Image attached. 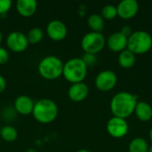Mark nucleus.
<instances>
[{
	"label": "nucleus",
	"mask_w": 152,
	"mask_h": 152,
	"mask_svg": "<svg viewBox=\"0 0 152 152\" xmlns=\"http://www.w3.org/2000/svg\"><path fill=\"white\" fill-rule=\"evenodd\" d=\"M37 9V3L35 0H18L16 2V10L22 17H31Z\"/></svg>",
	"instance_id": "2eb2a0df"
},
{
	"label": "nucleus",
	"mask_w": 152,
	"mask_h": 152,
	"mask_svg": "<svg viewBox=\"0 0 152 152\" xmlns=\"http://www.w3.org/2000/svg\"><path fill=\"white\" fill-rule=\"evenodd\" d=\"M102 17L104 20H113L118 16V10H117V6L113 5V4H106L102 7V13H101Z\"/></svg>",
	"instance_id": "4be33fe9"
},
{
	"label": "nucleus",
	"mask_w": 152,
	"mask_h": 152,
	"mask_svg": "<svg viewBox=\"0 0 152 152\" xmlns=\"http://www.w3.org/2000/svg\"><path fill=\"white\" fill-rule=\"evenodd\" d=\"M118 61V64L121 68L130 69V68L134 67V65L135 64L136 58H135L134 53H133L131 51L126 49L123 52L119 53Z\"/></svg>",
	"instance_id": "f3484780"
},
{
	"label": "nucleus",
	"mask_w": 152,
	"mask_h": 152,
	"mask_svg": "<svg viewBox=\"0 0 152 152\" xmlns=\"http://www.w3.org/2000/svg\"><path fill=\"white\" fill-rule=\"evenodd\" d=\"M118 16L124 20L134 18L139 11V4L136 0H123L118 6Z\"/></svg>",
	"instance_id": "9b49d317"
},
{
	"label": "nucleus",
	"mask_w": 152,
	"mask_h": 152,
	"mask_svg": "<svg viewBox=\"0 0 152 152\" xmlns=\"http://www.w3.org/2000/svg\"><path fill=\"white\" fill-rule=\"evenodd\" d=\"M81 59L84 61V63L86 65V67L93 66L97 61L96 54H93V53H85Z\"/></svg>",
	"instance_id": "5701e85b"
},
{
	"label": "nucleus",
	"mask_w": 152,
	"mask_h": 152,
	"mask_svg": "<svg viewBox=\"0 0 152 152\" xmlns=\"http://www.w3.org/2000/svg\"><path fill=\"white\" fill-rule=\"evenodd\" d=\"M47 36L53 41L63 40L68 34V28L63 21L60 20H53L46 26Z\"/></svg>",
	"instance_id": "9d476101"
},
{
	"label": "nucleus",
	"mask_w": 152,
	"mask_h": 152,
	"mask_svg": "<svg viewBox=\"0 0 152 152\" xmlns=\"http://www.w3.org/2000/svg\"><path fill=\"white\" fill-rule=\"evenodd\" d=\"M2 39H3V35H2V32H1V30H0V44H1V42H2Z\"/></svg>",
	"instance_id": "c756f323"
},
{
	"label": "nucleus",
	"mask_w": 152,
	"mask_h": 152,
	"mask_svg": "<svg viewBox=\"0 0 152 152\" xmlns=\"http://www.w3.org/2000/svg\"><path fill=\"white\" fill-rule=\"evenodd\" d=\"M35 102L28 95H20L14 101V110L17 113L23 116L32 114Z\"/></svg>",
	"instance_id": "4468645a"
},
{
	"label": "nucleus",
	"mask_w": 152,
	"mask_h": 152,
	"mask_svg": "<svg viewBox=\"0 0 152 152\" xmlns=\"http://www.w3.org/2000/svg\"><path fill=\"white\" fill-rule=\"evenodd\" d=\"M149 137H150V141H151V142L152 143V127L151 128V130H150V133H149Z\"/></svg>",
	"instance_id": "cd10ccee"
},
{
	"label": "nucleus",
	"mask_w": 152,
	"mask_h": 152,
	"mask_svg": "<svg viewBox=\"0 0 152 152\" xmlns=\"http://www.w3.org/2000/svg\"><path fill=\"white\" fill-rule=\"evenodd\" d=\"M149 145L146 140L141 137L133 139L128 146V152H148Z\"/></svg>",
	"instance_id": "6ab92c4d"
},
{
	"label": "nucleus",
	"mask_w": 152,
	"mask_h": 152,
	"mask_svg": "<svg viewBox=\"0 0 152 152\" xmlns=\"http://www.w3.org/2000/svg\"><path fill=\"white\" fill-rule=\"evenodd\" d=\"M151 48L152 37L150 33L146 31H134L127 39L126 49L134 54H144Z\"/></svg>",
	"instance_id": "39448f33"
},
{
	"label": "nucleus",
	"mask_w": 152,
	"mask_h": 152,
	"mask_svg": "<svg viewBox=\"0 0 152 152\" xmlns=\"http://www.w3.org/2000/svg\"><path fill=\"white\" fill-rule=\"evenodd\" d=\"M127 39L121 32H115L111 34L106 40L108 48L114 53H121L127 47Z\"/></svg>",
	"instance_id": "f8f14e48"
},
{
	"label": "nucleus",
	"mask_w": 152,
	"mask_h": 152,
	"mask_svg": "<svg viewBox=\"0 0 152 152\" xmlns=\"http://www.w3.org/2000/svg\"><path fill=\"white\" fill-rule=\"evenodd\" d=\"M77 152H91V151H88V150H86V149H82V150L77 151Z\"/></svg>",
	"instance_id": "c85d7f7f"
},
{
	"label": "nucleus",
	"mask_w": 152,
	"mask_h": 152,
	"mask_svg": "<svg viewBox=\"0 0 152 152\" xmlns=\"http://www.w3.org/2000/svg\"><path fill=\"white\" fill-rule=\"evenodd\" d=\"M118 83V77L112 70H102L95 77V86L102 92H109L112 90Z\"/></svg>",
	"instance_id": "0eeeda50"
},
{
	"label": "nucleus",
	"mask_w": 152,
	"mask_h": 152,
	"mask_svg": "<svg viewBox=\"0 0 152 152\" xmlns=\"http://www.w3.org/2000/svg\"><path fill=\"white\" fill-rule=\"evenodd\" d=\"M148 152H152V146H151V147L149 148V151H148Z\"/></svg>",
	"instance_id": "2f4dec72"
},
{
	"label": "nucleus",
	"mask_w": 152,
	"mask_h": 152,
	"mask_svg": "<svg viewBox=\"0 0 152 152\" xmlns=\"http://www.w3.org/2000/svg\"><path fill=\"white\" fill-rule=\"evenodd\" d=\"M88 94H89L88 86L84 82L71 84V86L68 90L69 98L75 102H83L87 97Z\"/></svg>",
	"instance_id": "ddd939ff"
},
{
	"label": "nucleus",
	"mask_w": 152,
	"mask_h": 152,
	"mask_svg": "<svg viewBox=\"0 0 152 152\" xmlns=\"http://www.w3.org/2000/svg\"><path fill=\"white\" fill-rule=\"evenodd\" d=\"M87 74V67L81 58H71L63 65L62 76L71 84L83 82Z\"/></svg>",
	"instance_id": "20e7f679"
},
{
	"label": "nucleus",
	"mask_w": 152,
	"mask_h": 152,
	"mask_svg": "<svg viewBox=\"0 0 152 152\" xmlns=\"http://www.w3.org/2000/svg\"><path fill=\"white\" fill-rule=\"evenodd\" d=\"M12 3L11 0H0V15L8 12L12 7Z\"/></svg>",
	"instance_id": "b1692460"
},
{
	"label": "nucleus",
	"mask_w": 152,
	"mask_h": 152,
	"mask_svg": "<svg viewBox=\"0 0 152 152\" xmlns=\"http://www.w3.org/2000/svg\"><path fill=\"white\" fill-rule=\"evenodd\" d=\"M59 112L56 102L51 99L43 98L35 102L32 115L41 124H49L54 121Z\"/></svg>",
	"instance_id": "f03ea898"
},
{
	"label": "nucleus",
	"mask_w": 152,
	"mask_h": 152,
	"mask_svg": "<svg viewBox=\"0 0 152 152\" xmlns=\"http://www.w3.org/2000/svg\"><path fill=\"white\" fill-rule=\"evenodd\" d=\"M134 113L140 121L148 122L152 118V107L148 102H138Z\"/></svg>",
	"instance_id": "dca6fc26"
},
{
	"label": "nucleus",
	"mask_w": 152,
	"mask_h": 152,
	"mask_svg": "<svg viewBox=\"0 0 152 152\" xmlns=\"http://www.w3.org/2000/svg\"><path fill=\"white\" fill-rule=\"evenodd\" d=\"M119 32H121V33H122L124 36H126V37H129L132 35L133 30H132V28H131L130 26L125 25V26L122 27V28H121V30H120Z\"/></svg>",
	"instance_id": "a878e982"
},
{
	"label": "nucleus",
	"mask_w": 152,
	"mask_h": 152,
	"mask_svg": "<svg viewBox=\"0 0 152 152\" xmlns=\"http://www.w3.org/2000/svg\"><path fill=\"white\" fill-rule=\"evenodd\" d=\"M27 39L28 41V44L36 45L41 42V40L44 37V32L43 30L38 27H34L30 28L27 33Z\"/></svg>",
	"instance_id": "412c9836"
},
{
	"label": "nucleus",
	"mask_w": 152,
	"mask_h": 152,
	"mask_svg": "<svg viewBox=\"0 0 152 152\" xmlns=\"http://www.w3.org/2000/svg\"><path fill=\"white\" fill-rule=\"evenodd\" d=\"M0 136L4 141L7 142H12L17 139L18 131L15 127L12 126H2L0 129Z\"/></svg>",
	"instance_id": "aec40b11"
},
{
	"label": "nucleus",
	"mask_w": 152,
	"mask_h": 152,
	"mask_svg": "<svg viewBox=\"0 0 152 152\" xmlns=\"http://www.w3.org/2000/svg\"><path fill=\"white\" fill-rule=\"evenodd\" d=\"M7 47L14 53H22L28 46L27 36L20 31H12L6 37Z\"/></svg>",
	"instance_id": "1a4fd4ad"
},
{
	"label": "nucleus",
	"mask_w": 152,
	"mask_h": 152,
	"mask_svg": "<svg viewBox=\"0 0 152 152\" xmlns=\"http://www.w3.org/2000/svg\"><path fill=\"white\" fill-rule=\"evenodd\" d=\"M1 127H2V126H1V123H0V129H1Z\"/></svg>",
	"instance_id": "473e14b6"
},
{
	"label": "nucleus",
	"mask_w": 152,
	"mask_h": 152,
	"mask_svg": "<svg viewBox=\"0 0 152 152\" xmlns=\"http://www.w3.org/2000/svg\"><path fill=\"white\" fill-rule=\"evenodd\" d=\"M8 60H9L8 51L5 48L0 46V65L5 64L8 61Z\"/></svg>",
	"instance_id": "393cba45"
},
{
	"label": "nucleus",
	"mask_w": 152,
	"mask_h": 152,
	"mask_svg": "<svg viewBox=\"0 0 152 152\" xmlns=\"http://www.w3.org/2000/svg\"><path fill=\"white\" fill-rule=\"evenodd\" d=\"M64 63L54 55H49L43 58L38 63V72L40 76L47 80H54L62 75Z\"/></svg>",
	"instance_id": "7ed1b4c3"
},
{
	"label": "nucleus",
	"mask_w": 152,
	"mask_h": 152,
	"mask_svg": "<svg viewBox=\"0 0 152 152\" xmlns=\"http://www.w3.org/2000/svg\"><path fill=\"white\" fill-rule=\"evenodd\" d=\"M107 132L108 134L116 139L123 138L128 133V124L124 118L112 117L109 119L107 126Z\"/></svg>",
	"instance_id": "6e6552de"
},
{
	"label": "nucleus",
	"mask_w": 152,
	"mask_h": 152,
	"mask_svg": "<svg viewBox=\"0 0 152 152\" xmlns=\"http://www.w3.org/2000/svg\"><path fill=\"white\" fill-rule=\"evenodd\" d=\"M27 152H36V151H34L33 149H30V150H28V151Z\"/></svg>",
	"instance_id": "7c9ffc66"
},
{
	"label": "nucleus",
	"mask_w": 152,
	"mask_h": 152,
	"mask_svg": "<svg viewBox=\"0 0 152 152\" xmlns=\"http://www.w3.org/2000/svg\"><path fill=\"white\" fill-rule=\"evenodd\" d=\"M138 96L128 92H119L110 101V110L113 117L120 118H129L135 110Z\"/></svg>",
	"instance_id": "f257e3e1"
},
{
	"label": "nucleus",
	"mask_w": 152,
	"mask_h": 152,
	"mask_svg": "<svg viewBox=\"0 0 152 152\" xmlns=\"http://www.w3.org/2000/svg\"><path fill=\"white\" fill-rule=\"evenodd\" d=\"M6 88V81H5V78L0 75V94H2Z\"/></svg>",
	"instance_id": "bb28decb"
},
{
	"label": "nucleus",
	"mask_w": 152,
	"mask_h": 152,
	"mask_svg": "<svg viewBox=\"0 0 152 152\" xmlns=\"http://www.w3.org/2000/svg\"><path fill=\"white\" fill-rule=\"evenodd\" d=\"M106 45V39L102 33L88 32L81 40V47L86 53L96 54L100 53Z\"/></svg>",
	"instance_id": "423d86ee"
},
{
	"label": "nucleus",
	"mask_w": 152,
	"mask_h": 152,
	"mask_svg": "<svg viewBox=\"0 0 152 152\" xmlns=\"http://www.w3.org/2000/svg\"><path fill=\"white\" fill-rule=\"evenodd\" d=\"M87 24L89 26V28L92 29V31L94 32H98V33H102V31L104 28L105 23H104V19L102 17V15L100 14H91L88 19H87Z\"/></svg>",
	"instance_id": "a211bd4d"
}]
</instances>
